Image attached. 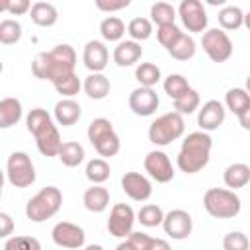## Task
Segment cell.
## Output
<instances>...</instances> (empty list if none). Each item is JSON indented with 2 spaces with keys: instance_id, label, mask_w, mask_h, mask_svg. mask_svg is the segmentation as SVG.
<instances>
[{
  "instance_id": "cell-1",
  "label": "cell",
  "mask_w": 250,
  "mask_h": 250,
  "mask_svg": "<svg viewBox=\"0 0 250 250\" xmlns=\"http://www.w3.org/2000/svg\"><path fill=\"white\" fill-rule=\"evenodd\" d=\"M74 64H76L74 49L62 43V45L53 47L51 51L39 53L31 62V72L35 74V78L55 82L61 76L74 72Z\"/></svg>"
},
{
  "instance_id": "cell-2",
  "label": "cell",
  "mask_w": 250,
  "mask_h": 250,
  "mask_svg": "<svg viewBox=\"0 0 250 250\" xmlns=\"http://www.w3.org/2000/svg\"><path fill=\"white\" fill-rule=\"evenodd\" d=\"M211 146L213 139L205 131H193L188 133V137L182 141L180 152H178V168L186 174H197L203 170L211 158Z\"/></svg>"
},
{
  "instance_id": "cell-3",
  "label": "cell",
  "mask_w": 250,
  "mask_h": 250,
  "mask_svg": "<svg viewBox=\"0 0 250 250\" xmlns=\"http://www.w3.org/2000/svg\"><path fill=\"white\" fill-rule=\"evenodd\" d=\"M62 205V193L59 188L55 186H45L43 189H39L25 205V215L29 221L33 223H43L47 219H51L53 215L59 213Z\"/></svg>"
},
{
  "instance_id": "cell-4",
  "label": "cell",
  "mask_w": 250,
  "mask_h": 250,
  "mask_svg": "<svg viewBox=\"0 0 250 250\" xmlns=\"http://www.w3.org/2000/svg\"><path fill=\"white\" fill-rule=\"evenodd\" d=\"M203 207L215 219H232L240 213V197L227 188H211L203 193Z\"/></svg>"
},
{
  "instance_id": "cell-5",
  "label": "cell",
  "mask_w": 250,
  "mask_h": 250,
  "mask_svg": "<svg viewBox=\"0 0 250 250\" xmlns=\"http://www.w3.org/2000/svg\"><path fill=\"white\" fill-rule=\"evenodd\" d=\"M88 141L92 143V146L96 148V152L104 158H111L119 152L121 148V141L117 137V133L113 131V125L109 119L105 117H98L94 121H90L88 125Z\"/></svg>"
},
{
  "instance_id": "cell-6",
  "label": "cell",
  "mask_w": 250,
  "mask_h": 250,
  "mask_svg": "<svg viewBox=\"0 0 250 250\" xmlns=\"http://www.w3.org/2000/svg\"><path fill=\"white\" fill-rule=\"evenodd\" d=\"M186 131V123L184 117L176 111H168L162 113L160 117H156L150 127H148V141L156 146H166L172 141H178Z\"/></svg>"
},
{
  "instance_id": "cell-7",
  "label": "cell",
  "mask_w": 250,
  "mask_h": 250,
  "mask_svg": "<svg viewBox=\"0 0 250 250\" xmlns=\"http://www.w3.org/2000/svg\"><path fill=\"white\" fill-rule=\"evenodd\" d=\"M6 176H8V182L14 188H29L35 182V168H33V162H31L29 154L21 152V150L12 152L8 156Z\"/></svg>"
},
{
  "instance_id": "cell-8",
  "label": "cell",
  "mask_w": 250,
  "mask_h": 250,
  "mask_svg": "<svg viewBox=\"0 0 250 250\" xmlns=\"http://www.w3.org/2000/svg\"><path fill=\"white\" fill-rule=\"evenodd\" d=\"M201 47L207 53V57L213 62H225L230 59L232 55V41L227 35V31L213 27V29H205L203 37H201Z\"/></svg>"
},
{
  "instance_id": "cell-9",
  "label": "cell",
  "mask_w": 250,
  "mask_h": 250,
  "mask_svg": "<svg viewBox=\"0 0 250 250\" xmlns=\"http://www.w3.org/2000/svg\"><path fill=\"white\" fill-rule=\"evenodd\" d=\"M178 14L182 18V23L191 33H203L207 29V12L203 2L199 0H182Z\"/></svg>"
},
{
  "instance_id": "cell-10",
  "label": "cell",
  "mask_w": 250,
  "mask_h": 250,
  "mask_svg": "<svg viewBox=\"0 0 250 250\" xmlns=\"http://www.w3.org/2000/svg\"><path fill=\"white\" fill-rule=\"evenodd\" d=\"M135 225V211L127 203H115L109 211L107 219V230L115 238H127L133 232Z\"/></svg>"
},
{
  "instance_id": "cell-11",
  "label": "cell",
  "mask_w": 250,
  "mask_h": 250,
  "mask_svg": "<svg viewBox=\"0 0 250 250\" xmlns=\"http://www.w3.org/2000/svg\"><path fill=\"white\" fill-rule=\"evenodd\" d=\"M51 236H53V242L61 248H66V250H76V248H82L84 246V240H86V234H84V229L74 225V223H68V221H61L53 227L51 230Z\"/></svg>"
},
{
  "instance_id": "cell-12",
  "label": "cell",
  "mask_w": 250,
  "mask_h": 250,
  "mask_svg": "<svg viewBox=\"0 0 250 250\" xmlns=\"http://www.w3.org/2000/svg\"><path fill=\"white\" fill-rule=\"evenodd\" d=\"M162 229L164 232L174 238V240H184L191 234V229H193V221H191V215L184 209H172L170 213L164 215L162 219Z\"/></svg>"
},
{
  "instance_id": "cell-13",
  "label": "cell",
  "mask_w": 250,
  "mask_h": 250,
  "mask_svg": "<svg viewBox=\"0 0 250 250\" xmlns=\"http://www.w3.org/2000/svg\"><path fill=\"white\" fill-rule=\"evenodd\" d=\"M145 170L158 184H168L174 178V174H176L174 172V166H172V162L168 158V154L162 152V150H150L145 156Z\"/></svg>"
},
{
  "instance_id": "cell-14",
  "label": "cell",
  "mask_w": 250,
  "mask_h": 250,
  "mask_svg": "<svg viewBox=\"0 0 250 250\" xmlns=\"http://www.w3.org/2000/svg\"><path fill=\"white\" fill-rule=\"evenodd\" d=\"M158 94L152 90V88H135L131 94H129V107L135 115H141V117H148L152 115L156 109H158Z\"/></svg>"
},
{
  "instance_id": "cell-15",
  "label": "cell",
  "mask_w": 250,
  "mask_h": 250,
  "mask_svg": "<svg viewBox=\"0 0 250 250\" xmlns=\"http://www.w3.org/2000/svg\"><path fill=\"white\" fill-rule=\"evenodd\" d=\"M121 189L133 201H146L152 195V186L148 178H145L139 172H125L121 176Z\"/></svg>"
},
{
  "instance_id": "cell-16",
  "label": "cell",
  "mask_w": 250,
  "mask_h": 250,
  "mask_svg": "<svg viewBox=\"0 0 250 250\" xmlns=\"http://www.w3.org/2000/svg\"><path fill=\"white\" fill-rule=\"evenodd\" d=\"M225 121V105L219 100H209L203 104V107L197 113V125L201 127V131L209 133L215 131L223 125Z\"/></svg>"
},
{
  "instance_id": "cell-17",
  "label": "cell",
  "mask_w": 250,
  "mask_h": 250,
  "mask_svg": "<svg viewBox=\"0 0 250 250\" xmlns=\"http://www.w3.org/2000/svg\"><path fill=\"white\" fill-rule=\"evenodd\" d=\"M82 61H84V66H86L90 72H102V70L107 66L109 51H107V47H105L102 41L92 39V41H88L86 47H84Z\"/></svg>"
},
{
  "instance_id": "cell-18",
  "label": "cell",
  "mask_w": 250,
  "mask_h": 250,
  "mask_svg": "<svg viewBox=\"0 0 250 250\" xmlns=\"http://www.w3.org/2000/svg\"><path fill=\"white\" fill-rule=\"evenodd\" d=\"M33 137H35V145L43 156H57L59 154L62 141H61V135H59V129L55 127V123L47 125L45 129H41Z\"/></svg>"
},
{
  "instance_id": "cell-19",
  "label": "cell",
  "mask_w": 250,
  "mask_h": 250,
  "mask_svg": "<svg viewBox=\"0 0 250 250\" xmlns=\"http://www.w3.org/2000/svg\"><path fill=\"white\" fill-rule=\"evenodd\" d=\"M80 115H82V107L72 98H62V100H59L55 104V119L62 127L74 125L80 119Z\"/></svg>"
},
{
  "instance_id": "cell-20",
  "label": "cell",
  "mask_w": 250,
  "mask_h": 250,
  "mask_svg": "<svg viewBox=\"0 0 250 250\" xmlns=\"http://www.w3.org/2000/svg\"><path fill=\"white\" fill-rule=\"evenodd\" d=\"M143 57V47L137 41H119L113 49V61L117 66H131Z\"/></svg>"
},
{
  "instance_id": "cell-21",
  "label": "cell",
  "mask_w": 250,
  "mask_h": 250,
  "mask_svg": "<svg viewBox=\"0 0 250 250\" xmlns=\"http://www.w3.org/2000/svg\"><path fill=\"white\" fill-rule=\"evenodd\" d=\"M223 180H225V186L230 188V191L240 189V188H244V186L250 182V166L244 164V162L229 164V166L225 168Z\"/></svg>"
},
{
  "instance_id": "cell-22",
  "label": "cell",
  "mask_w": 250,
  "mask_h": 250,
  "mask_svg": "<svg viewBox=\"0 0 250 250\" xmlns=\"http://www.w3.org/2000/svg\"><path fill=\"white\" fill-rule=\"evenodd\" d=\"M82 203H84V207H86L88 211H92V213H102V211H105L107 205H109V191H107V188L94 184L92 188H88V189L84 191Z\"/></svg>"
},
{
  "instance_id": "cell-23",
  "label": "cell",
  "mask_w": 250,
  "mask_h": 250,
  "mask_svg": "<svg viewBox=\"0 0 250 250\" xmlns=\"http://www.w3.org/2000/svg\"><path fill=\"white\" fill-rule=\"evenodd\" d=\"M29 16H31V21L35 25H39V27H51L59 20V12L51 2H35V4H31Z\"/></svg>"
},
{
  "instance_id": "cell-24",
  "label": "cell",
  "mask_w": 250,
  "mask_h": 250,
  "mask_svg": "<svg viewBox=\"0 0 250 250\" xmlns=\"http://www.w3.org/2000/svg\"><path fill=\"white\" fill-rule=\"evenodd\" d=\"M82 88H84V92H86L88 98H92V100H104L109 94L111 84H109L107 76H104L102 72H92L90 76H86Z\"/></svg>"
},
{
  "instance_id": "cell-25",
  "label": "cell",
  "mask_w": 250,
  "mask_h": 250,
  "mask_svg": "<svg viewBox=\"0 0 250 250\" xmlns=\"http://www.w3.org/2000/svg\"><path fill=\"white\" fill-rule=\"evenodd\" d=\"M21 119V102L16 98L0 100V129H10Z\"/></svg>"
},
{
  "instance_id": "cell-26",
  "label": "cell",
  "mask_w": 250,
  "mask_h": 250,
  "mask_svg": "<svg viewBox=\"0 0 250 250\" xmlns=\"http://www.w3.org/2000/svg\"><path fill=\"white\" fill-rule=\"evenodd\" d=\"M225 104L236 117L246 113V111H250V96H248V92L244 88H230L225 94Z\"/></svg>"
},
{
  "instance_id": "cell-27",
  "label": "cell",
  "mask_w": 250,
  "mask_h": 250,
  "mask_svg": "<svg viewBox=\"0 0 250 250\" xmlns=\"http://www.w3.org/2000/svg\"><path fill=\"white\" fill-rule=\"evenodd\" d=\"M57 156L61 158V162H62L64 166H68V168H76V166L84 160L86 152H84V146H82L80 143H76V141H66V143L61 145Z\"/></svg>"
},
{
  "instance_id": "cell-28",
  "label": "cell",
  "mask_w": 250,
  "mask_h": 250,
  "mask_svg": "<svg viewBox=\"0 0 250 250\" xmlns=\"http://www.w3.org/2000/svg\"><path fill=\"white\" fill-rule=\"evenodd\" d=\"M217 20H219V25H221L223 31H234V29H240L242 27L244 14H242V10L238 6H225L219 12Z\"/></svg>"
},
{
  "instance_id": "cell-29",
  "label": "cell",
  "mask_w": 250,
  "mask_h": 250,
  "mask_svg": "<svg viewBox=\"0 0 250 250\" xmlns=\"http://www.w3.org/2000/svg\"><path fill=\"white\" fill-rule=\"evenodd\" d=\"M166 51H168V55H170L172 59H176V61H189V59L195 55V41H193L191 35L182 33L180 39H178L172 47H168Z\"/></svg>"
},
{
  "instance_id": "cell-30",
  "label": "cell",
  "mask_w": 250,
  "mask_h": 250,
  "mask_svg": "<svg viewBox=\"0 0 250 250\" xmlns=\"http://www.w3.org/2000/svg\"><path fill=\"white\" fill-rule=\"evenodd\" d=\"M176 20V10L168 2H156L150 6V23H156L158 27L162 25H172Z\"/></svg>"
},
{
  "instance_id": "cell-31",
  "label": "cell",
  "mask_w": 250,
  "mask_h": 250,
  "mask_svg": "<svg viewBox=\"0 0 250 250\" xmlns=\"http://www.w3.org/2000/svg\"><path fill=\"white\" fill-rule=\"evenodd\" d=\"M100 33L105 41H121L125 35V23L117 16H107L100 23Z\"/></svg>"
},
{
  "instance_id": "cell-32",
  "label": "cell",
  "mask_w": 250,
  "mask_h": 250,
  "mask_svg": "<svg viewBox=\"0 0 250 250\" xmlns=\"http://www.w3.org/2000/svg\"><path fill=\"white\" fill-rule=\"evenodd\" d=\"M135 78L143 88H152L160 80V68L154 62H141L135 70Z\"/></svg>"
},
{
  "instance_id": "cell-33",
  "label": "cell",
  "mask_w": 250,
  "mask_h": 250,
  "mask_svg": "<svg viewBox=\"0 0 250 250\" xmlns=\"http://www.w3.org/2000/svg\"><path fill=\"white\" fill-rule=\"evenodd\" d=\"M109 174H111L109 164L104 158H94L86 164V178L96 186H102L109 178Z\"/></svg>"
},
{
  "instance_id": "cell-34",
  "label": "cell",
  "mask_w": 250,
  "mask_h": 250,
  "mask_svg": "<svg viewBox=\"0 0 250 250\" xmlns=\"http://www.w3.org/2000/svg\"><path fill=\"white\" fill-rule=\"evenodd\" d=\"M53 86H55V90H57L61 96L72 98V96H76V94L80 92L82 82H80V78H78L74 72H70V74H64V76H61L59 80H55Z\"/></svg>"
},
{
  "instance_id": "cell-35",
  "label": "cell",
  "mask_w": 250,
  "mask_h": 250,
  "mask_svg": "<svg viewBox=\"0 0 250 250\" xmlns=\"http://www.w3.org/2000/svg\"><path fill=\"white\" fill-rule=\"evenodd\" d=\"M162 219H164V211L154 203L143 205L137 213V221L143 227H158V225H162Z\"/></svg>"
},
{
  "instance_id": "cell-36",
  "label": "cell",
  "mask_w": 250,
  "mask_h": 250,
  "mask_svg": "<svg viewBox=\"0 0 250 250\" xmlns=\"http://www.w3.org/2000/svg\"><path fill=\"white\" fill-rule=\"evenodd\" d=\"M127 33L131 35V41H145L152 35V23L146 18H133L127 25Z\"/></svg>"
},
{
  "instance_id": "cell-37",
  "label": "cell",
  "mask_w": 250,
  "mask_h": 250,
  "mask_svg": "<svg viewBox=\"0 0 250 250\" xmlns=\"http://www.w3.org/2000/svg\"><path fill=\"white\" fill-rule=\"evenodd\" d=\"M51 123H53V119H51V115H49L43 107H35V109H31V111L27 113V117H25L27 131H29L31 135H37L41 129H45V127L51 125Z\"/></svg>"
},
{
  "instance_id": "cell-38",
  "label": "cell",
  "mask_w": 250,
  "mask_h": 250,
  "mask_svg": "<svg viewBox=\"0 0 250 250\" xmlns=\"http://www.w3.org/2000/svg\"><path fill=\"white\" fill-rule=\"evenodd\" d=\"M197 107H199V94H197L193 88H189L184 96H180L178 100H174V109H176V113H180L182 117L193 113Z\"/></svg>"
},
{
  "instance_id": "cell-39",
  "label": "cell",
  "mask_w": 250,
  "mask_h": 250,
  "mask_svg": "<svg viewBox=\"0 0 250 250\" xmlns=\"http://www.w3.org/2000/svg\"><path fill=\"white\" fill-rule=\"evenodd\" d=\"M20 37H21L20 21H16L12 18L0 21V43L2 45H14V43L20 41Z\"/></svg>"
},
{
  "instance_id": "cell-40",
  "label": "cell",
  "mask_w": 250,
  "mask_h": 250,
  "mask_svg": "<svg viewBox=\"0 0 250 250\" xmlns=\"http://www.w3.org/2000/svg\"><path fill=\"white\" fill-rule=\"evenodd\" d=\"M188 90H189V82H188V78L182 76V74H170V76L164 80V92H166L172 100H178V98L184 96Z\"/></svg>"
},
{
  "instance_id": "cell-41",
  "label": "cell",
  "mask_w": 250,
  "mask_h": 250,
  "mask_svg": "<svg viewBox=\"0 0 250 250\" xmlns=\"http://www.w3.org/2000/svg\"><path fill=\"white\" fill-rule=\"evenodd\" d=\"M4 250H41V244L35 236H10Z\"/></svg>"
},
{
  "instance_id": "cell-42",
  "label": "cell",
  "mask_w": 250,
  "mask_h": 250,
  "mask_svg": "<svg viewBox=\"0 0 250 250\" xmlns=\"http://www.w3.org/2000/svg\"><path fill=\"white\" fill-rule=\"evenodd\" d=\"M184 31L176 25V23H172V25H162V27H158L156 29V37H158V43L162 45V47H172L178 39H180V35H182Z\"/></svg>"
},
{
  "instance_id": "cell-43",
  "label": "cell",
  "mask_w": 250,
  "mask_h": 250,
  "mask_svg": "<svg viewBox=\"0 0 250 250\" xmlns=\"http://www.w3.org/2000/svg\"><path fill=\"white\" fill-rule=\"evenodd\" d=\"M248 246H250V240L240 230H232L223 238V250H248Z\"/></svg>"
},
{
  "instance_id": "cell-44",
  "label": "cell",
  "mask_w": 250,
  "mask_h": 250,
  "mask_svg": "<svg viewBox=\"0 0 250 250\" xmlns=\"http://www.w3.org/2000/svg\"><path fill=\"white\" fill-rule=\"evenodd\" d=\"M150 240H152V236H148V234H145V232H135V230L125 238V242H127L133 250H146L148 244H150Z\"/></svg>"
},
{
  "instance_id": "cell-45",
  "label": "cell",
  "mask_w": 250,
  "mask_h": 250,
  "mask_svg": "<svg viewBox=\"0 0 250 250\" xmlns=\"http://www.w3.org/2000/svg\"><path fill=\"white\" fill-rule=\"evenodd\" d=\"M131 4V0H96V8L102 12H117Z\"/></svg>"
},
{
  "instance_id": "cell-46",
  "label": "cell",
  "mask_w": 250,
  "mask_h": 250,
  "mask_svg": "<svg viewBox=\"0 0 250 250\" xmlns=\"http://www.w3.org/2000/svg\"><path fill=\"white\" fill-rule=\"evenodd\" d=\"M29 8H31V2L29 0H8V14H12V16H23V14H27L29 12Z\"/></svg>"
},
{
  "instance_id": "cell-47",
  "label": "cell",
  "mask_w": 250,
  "mask_h": 250,
  "mask_svg": "<svg viewBox=\"0 0 250 250\" xmlns=\"http://www.w3.org/2000/svg\"><path fill=\"white\" fill-rule=\"evenodd\" d=\"M14 232V219L8 213H0V238H10Z\"/></svg>"
},
{
  "instance_id": "cell-48",
  "label": "cell",
  "mask_w": 250,
  "mask_h": 250,
  "mask_svg": "<svg viewBox=\"0 0 250 250\" xmlns=\"http://www.w3.org/2000/svg\"><path fill=\"white\" fill-rule=\"evenodd\" d=\"M146 250H172V246L164 238H152Z\"/></svg>"
},
{
  "instance_id": "cell-49",
  "label": "cell",
  "mask_w": 250,
  "mask_h": 250,
  "mask_svg": "<svg viewBox=\"0 0 250 250\" xmlns=\"http://www.w3.org/2000/svg\"><path fill=\"white\" fill-rule=\"evenodd\" d=\"M84 250H104V246H100V244H88Z\"/></svg>"
},
{
  "instance_id": "cell-50",
  "label": "cell",
  "mask_w": 250,
  "mask_h": 250,
  "mask_svg": "<svg viewBox=\"0 0 250 250\" xmlns=\"http://www.w3.org/2000/svg\"><path fill=\"white\" fill-rule=\"evenodd\" d=\"M115 250H133V248H131L127 242H121V244H117V248H115Z\"/></svg>"
},
{
  "instance_id": "cell-51",
  "label": "cell",
  "mask_w": 250,
  "mask_h": 250,
  "mask_svg": "<svg viewBox=\"0 0 250 250\" xmlns=\"http://www.w3.org/2000/svg\"><path fill=\"white\" fill-rule=\"evenodd\" d=\"M8 10V0H0V14Z\"/></svg>"
},
{
  "instance_id": "cell-52",
  "label": "cell",
  "mask_w": 250,
  "mask_h": 250,
  "mask_svg": "<svg viewBox=\"0 0 250 250\" xmlns=\"http://www.w3.org/2000/svg\"><path fill=\"white\" fill-rule=\"evenodd\" d=\"M2 68H4V64H2V61H0V74H2Z\"/></svg>"
},
{
  "instance_id": "cell-53",
  "label": "cell",
  "mask_w": 250,
  "mask_h": 250,
  "mask_svg": "<svg viewBox=\"0 0 250 250\" xmlns=\"http://www.w3.org/2000/svg\"><path fill=\"white\" fill-rule=\"evenodd\" d=\"M0 197H2V188H0Z\"/></svg>"
}]
</instances>
